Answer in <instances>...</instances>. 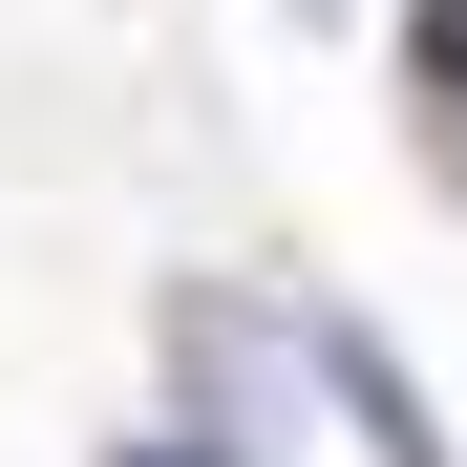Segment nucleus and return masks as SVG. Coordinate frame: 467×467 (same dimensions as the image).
<instances>
[{
    "label": "nucleus",
    "instance_id": "nucleus-1",
    "mask_svg": "<svg viewBox=\"0 0 467 467\" xmlns=\"http://www.w3.org/2000/svg\"><path fill=\"white\" fill-rule=\"evenodd\" d=\"M425 22V107H467V0H404Z\"/></svg>",
    "mask_w": 467,
    "mask_h": 467
},
{
    "label": "nucleus",
    "instance_id": "nucleus-2",
    "mask_svg": "<svg viewBox=\"0 0 467 467\" xmlns=\"http://www.w3.org/2000/svg\"><path fill=\"white\" fill-rule=\"evenodd\" d=\"M128 467H234V446H213V425H171V446H128Z\"/></svg>",
    "mask_w": 467,
    "mask_h": 467
}]
</instances>
